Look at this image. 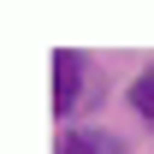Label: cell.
<instances>
[{
	"label": "cell",
	"instance_id": "1",
	"mask_svg": "<svg viewBox=\"0 0 154 154\" xmlns=\"http://www.w3.org/2000/svg\"><path fill=\"white\" fill-rule=\"evenodd\" d=\"M77 95H83V54L77 48H59L54 54V113H71Z\"/></svg>",
	"mask_w": 154,
	"mask_h": 154
},
{
	"label": "cell",
	"instance_id": "2",
	"mask_svg": "<svg viewBox=\"0 0 154 154\" xmlns=\"http://www.w3.org/2000/svg\"><path fill=\"white\" fill-rule=\"evenodd\" d=\"M59 154H125V142L113 131H65Z\"/></svg>",
	"mask_w": 154,
	"mask_h": 154
},
{
	"label": "cell",
	"instance_id": "3",
	"mask_svg": "<svg viewBox=\"0 0 154 154\" xmlns=\"http://www.w3.org/2000/svg\"><path fill=\"white\" fill-rule=\"evenodd\" d=\"M131 107H136V113H142V119L154 125V65H148V71H142V77L131 83Z\"/></svg>",
	"mask_w": 154,
	"mask_h": 154
}]
</instances>
